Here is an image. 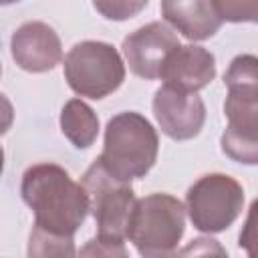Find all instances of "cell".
I'll use <instances>...</instances> for the list:
<instances>
[{
	"mask_svg": "<svg viewBox=\"0 0 258 258\" xmlns=\"http://www.w3.org/2000/svg\"><path fill=\"white\" fill-rule=\"evenodd\" d=\"M151 107L159 129L173 141L198 137L206 123V105L198 93L161 85L153 95Z\"/></svg>",
	"mask_w": 258,
	"mask_h": 258,
	"instance_id": "9",
	"label": "cell"
},
{
	"mask_svg": "<svg viewBox=\"0 0 258 258\" xmlns=\"http://www.w3.org/2000/svg\"><path fill=\"white\" fill-rule=\"evenodd\" d=\"M28 256H75V242L73 238L50 236L32 228L28 242Z\"/></svg>",
	"mask_w": 258,
	"mask_h": 258,
	"instance_id": "14",
	"label": "cell"
},
{
	"mask_svg": "<svg viewBox=\"0 0 258 258\" xmlns=\"http://www.w3.org/2000/svg\"><path fill=\"white\" fill-rule=\"evenodd\" d=\"M185 232V206L169 194H149L135 202L127 240L145 258L169 256Z\"/></svg>",
	"mask_w": 258,
	"mask_h": 258,
	"instance_id": "4",
	"label": "cell"
},
{
	"mask_svg": "<svg viewBox=\"0 0 258 258\" xmlns=\"http://www.w3.org/2000/svg\"><path fill=\"white\" fill-rule=\"evenodd\" d=\"M14 2H20V0H0V6H8V4H14Z\"/></svg>",
	"mask_w": 258,
	"mask_h": 258,
	"instance_id": "21",
	"label": "cell"
},
{
	"mask_svg": "<svg viewBox=\"0 0 258 258\" xmlns=\"http://www.w3.org/2000/svg\"><path fill=\"white\" fill-rule=\"evenodd\" d=\"M254 208H256V204H252V208H250V214H248V220H246V232H250L252 230V218H254ZM250 244V240L246 238V234H240V248L242 246H248Z\"/></svg>",
	"mask_w": 258,
	"mask_h": 258,
	"instance_id": "19",
	"label": "cell"
},
{
	"mask_svg": "<svg viewBox=\"0 0 258 258\" xmlns=\"http://www.w3.org/2000/svg\"><path fill=\"white\" fill-rule=\"evenodd\" d=\"M0 75H2V62H0Z\"/></svg>",
	"mask_w": 258,
	"mask_h": 258,
	"instance_id": "22",
	"label": "cell"
},
{
	"mask_svg": "<svg viewBox=\"0 0 258 258\" xmlns=\"http://www.w3.org/2000/svg\"><path fill=\"white\" fill-rule=\"evenodd\" d=\"M228 97L224 113L228 127L222 133V151L238 163H258V58L238 54L224 73Z\"/></svg>",
	"mask_w": 258,
	"mask_h": 258,
	"instance_id": "2",
	"label": "cell"
},
{
	"mask_svg": "<svg viewBox=\"0 0 258 258\" xmlns=\"http://www.w3.org/2000/svg\"><path fill=\"white\" fill-rule=\"evenodd\" d=\"M20 194L34 214L36 230L73 238L89 214V200L81 183L56 163H36L22 173Z\"/></svg>",
	"mask_w": 258,
	"mask_h": 258,
	"instance_id": "1",
	"label": "cell"
},
{
	"mask_svg": "<svg viewBox=\"0 0 258 258\" xmlns=\"http://www.w3.org/2000/svg\"><path fill=\"white\" fill-rule=\"evenodd\" d=\"M222 22H256L258 0H214Z\"/></svg>",
	"mask_w": 258,
	"mask_h": 258,
	"instance_id": "16",
	"label": "cell"
},
{
	"mask_svg": "<svg viewBox=\"0 0 258 258\" xmlns=\"http://www.w3.org/2000/svg\"><path fill=\"white\" fill-rule=\"evenodd\" d=\"M83 256H127V248L125 246H115V244H107L99 238H93L87 242L85 248H81Z\"/></svg>",
	"mask_w": 258,
	"mask_h": 258,
	"instance_id": "17",
	"label": "cell"
},
{
	"mask_svg": "<svg viewBox=\"0 0 258 258\" xmlns=\"http://www.w3.org/2000/svg\"><path fill=\"white\" fill-rule=\"evenodd\" d=\"M81 185L89 200V212L97 224V238L107 244L125 246L131 214L137 202L131 181L117 179L99 159H95L83 173Z\"/></svg>",
	"mask_w": 258,
	"mask_h": 258,
	"instance_id": "5",
	"label": "cell"
},
{
	"mask_svg": "<svg viewBox=\"0 0 258 258\" xmlns=\"http://www.w3.org/2000/svg\"><path fill=\"white\" fill-rule=\"evenodd\" d=\"M60 131L77 149H89L99 135V117L83 99H71L60 111Z\"/></svg>",
	"mask_w": 258,
	"mask_h": 258,
	"instance_id": "13",
	"label": "cell"
},
{
	"mask_svg": "<svg viewBox=\"0 0 258 258\" xmlns=\"http://www.w3.org/2000/svg\"><path fill=\"white\" fill-rule=\"evenodd\" d=\"M14 123V107L6 95L0 93V135H4Z\"/></svg>",
	"mask_w": 258,
	"mask_h": 258,
	"instance_id": "18",
	"label": "cell"
},
{
	"mask_svg": "<svg viewBox=\"0 0 258 258\" xmlns=\"http://www.w3.org/2000/svg\"><path fill=\"white\" fill-rule=\"evenodd\" d=\"M244 210V189L226 173L198 177L185 194V212L196 230L218 234L228 230Z\"/></svg>",
	"mask_w": 258,
	"mask_h": 258,
	"instance_id": "7",
	"label": "cell"
},
{
	"mask_svg": "<svg viewBox=\"0 0 258 258\" xmlns=\"http://www.w3.org/2000/svg\"><path fill=\"white\" fill-rule=\"evenodd\" d=\"M161 16L187 40H208L222 26L214 0H161Z\"/></svg>",
	"mask_w": 258,
	"mask_h": 258,
	"instance_id": "12",
	"label": "cell"
},
{
	"mask_svg": "<svg viewBox=\"0 0 258 258\" xmlns=\"http://www.w3.org/2000/svg\"><path fill=\"white\" fill-rule=\"evenodd\" d=\"M14 62L26 73H48L62 60V44L52 26L40 20L20 24L10 38Z\"/></svg>",
	"mask_w": 258,
	"mask_h": 258,
	"instance_id": "10",
	"label": "cell"
},
{
	"mask_svg": "<svg viewBox=\"0 0 258 258\" xmlns=\"http://www.w3.org/2000/svg\"><path fill=\"white\" fill-rule=\"evenodd\" d=\"M179 46L175 30L167 22H149L123 38V56L129 71L145 81L161 77L167 56Z\"/></svg>",
	"mask_w": 258,
	"mask_h": 258,
	"instance_id": "8",
	"label": "cell"
},
{
	"mask_svg": "<svg viewBox=\"0 0 258 258\" xmlns=\"http://www.w3.org/2000/svg\"><path fill=\"white\" fill-rule=\"evenodd\" d=\"M64 81L79 97L105 99L125 81V62L119 50L101 40L77 42L64 56Z\"/></svg>",
	"mask_w": 258,
	"mask_h": 258,
	"instance_id": "6",
	"label": "cell"
},
{
	"mask_svg": "<svg viewBox=\"0 0 258 258\" xmlns=\"http://www.w3.org/2000/svg\"><path fill=\"white\" fill-rule=\"evenodd\" d=\"M157 153L159 137L151 121L137 111H123L107 121L103 151L97 159L117 179L131 181L149 173Z\"/></svg>",
	"mask_w": 258,
	"mask_h": 258,
	"instance_id": "3",
	"label": "cell"
},
{
	"mask_svg": "<svg viewBox=\"0 0 258 258\" xmlns=\"http://www.w3.org/2000/svg\"><path fill=\"white\" fill-rule=\"evenodd\" d=\"M2 171H4V149L0 147V175H2Z\"/></svg>",
	"mask_w": 258,
	"mask_h": 258,
	"instance_id": "20",
	"label": "cell"
},
{
	"mask_svg": "<svg viewBox=\"0 0 258 258\" xmlns=\"http://www.w3.org/2000/svg\"><path fill=\"white\" fill-rule=\"evenodd\" d=\"M159 79L173 89L198 93L216 79V56L204 46L179 44L167 56Z\"/></svg>",
	"mask_w": 258,
	"mask_h": 258,
	"instance_id": "11",
	"label": "cell"
},
{
	"mask_svg": "<svg viewBox=\"0 0 258 258\" xmlns=\"http://www.w3.org/2000/svg\"><path fill=\"white\" fill-rule=\"evenodd\" d=\"M147 2L149 0H93V6L103 18L123 22L137 16L147 6Z\"/></svg>",
	"mask_w": 258,
	"mask_h": 258,
	"instance_id": "15",
	"label": "cell"
}]
</instances>
